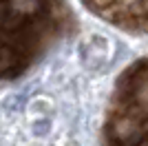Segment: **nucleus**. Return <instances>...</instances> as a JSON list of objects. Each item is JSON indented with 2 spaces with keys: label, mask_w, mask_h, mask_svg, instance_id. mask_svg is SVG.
<instances>
[{
  "label": "nucleus",
  "mask_w": 148,
  "mask_h": 146,
  "mask_svg": "<svg viewBox=\"0 0 148 146\" xmlns=\"http://www.w3.org/2000/svg\"><path fill=\"white\" fill-rule=\"evenodd\" d=\"M66 22L64 0H0V80L25 73Z\"/></svg>",
  "instance_id": "2"
},
{
  "label": "nucleus",
  "mask_w": 148,
  "mask_h": 146,
  "mask_svg": "<svg viewBox=\"0 0 148 146\" xmlns=\"http://www.w3.org/2000/svg\"><path fill=\"white\" fill-rule=\"evenodd\" d=\"M102 20L148 40V0H82ZM104 146H148V53L119 75L104 122Z\"/></svg>",
  "instance_id": "1"
}]
</instances>
